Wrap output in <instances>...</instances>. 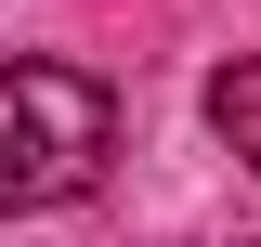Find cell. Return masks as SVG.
Here are the masks:
<instances>
[{
	"label": "cell",
	"instance_id": "1",
	"mask_svg": "<svg viewBox=\"0 0 261 247\" xmlns=\"http://www.w3.org/2000/svg\"><path fill=\"white\" fill-rule=\"evenodd\" d=\"M105 156H118V91H105L92 65H0V221L27 208H79L105 182Z\"/></svg>",
	"mask_w": 261,
	"mask_h": 247
},
{
	"label": "cell",
	"instance_id": "2",
	"mask_svg": "<svg viewBox=\"0 0 261 247\" xmlns=\"http://www.w3.org/2000/svg\"><path fill=\"white\" fill-rule=\"evenodd\" d=\"M209 130H222V143L261 169V52H235L222 78H209Z\"/></svg>",
	"mask_w": 261,
	"mask_h": 247
}]
</instances>
